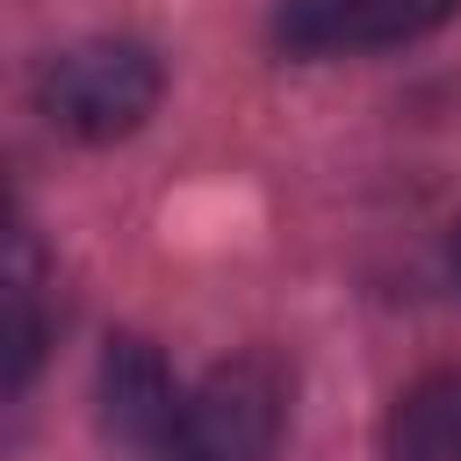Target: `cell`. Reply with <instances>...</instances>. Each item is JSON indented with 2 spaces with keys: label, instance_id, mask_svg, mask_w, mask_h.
Here are the masks:
<instances>
[{
  "label": "cell",
  "instance_id": "6da1fadb",
  "mask_svg": "<svg viewBox=\"0 0 461 461\" xmlns=\"http://www.w3.org/2000/svg\"><path fill=\"white\" fill-rule=\"evenodd\" d=\"M166 94V72L144 43L130 36H94L72 43L58 58H43L36 72V108L50 115V130L79 137V144H115L130 137Z\"/></svg>",
  "mask_w": 461,
  "mask_h": 461
},
{
  "label": "cell",
  "instance_id": "7a4b0ae2",
  "mask_svg": "<svg viewBox=\"0 0 461 461\" xmlns=\"http://www.w3.org/2000/svg\"><path fill=\"white\" fill-rule=\"evenodd\" d=\"M281 418H288L281 367L267 353H238L180 396L173 461H267L281 447Z\"/></svg>",
  "mask_w": 461,
  "mask_h": 461
},
{
  "label": "cell",
  "instance_id": "3957f363",
  "mask_svg": "<svg viewBox=\"0 0 461 461\" xmlns=\"http://www.w3.org/2000/svg\"><path fill=\"white\" fill-rule=\"evenodd\" d=\"M454 14H461V0H281L274 36L295 58H353V50H389V43L432 36Z\"/></svg>",
  "mask_w": 461,
  "mask_h": 461
},
{
  "label": "cell",
  "instance_id": "277c9868",
  "mask_svg": "<svg viewBox=\"0 0 461 461\" xmlns=\"http://www.w3.org/2000/svg\"><path fill=\"white\" fill-rule=\"evenodd\" d=\"M180 382L166 375V360L144 339H115L101 360V418L108 432L137 454V461H173L180 439Z\"/></svg>",
  "mask_w": 461,
  "mask_h": 461
},
{
  "label": "cell",
  "instance_id": "5b68a950",
  "mask_svg": "<svg viewBox=\"0 0 461 461\" xmlns=\"http://www.w3.org/2000/svg\"><path fill=\"white\" fill-rule=\"evenodd\" d=\"M389 461H461V382H425L389 425Z\"/></svg>",
  "mask_w": 461,
  "mask_h": 461
},
{
  "label": "cell",
  "instance_id": "8992f818",
  "mask_svg": "<svg viewBox=\"0 0 461 461\" xmlns=\"http://www.w3.org/2000/svg\"><path fill=\"white\" fill-rule=\"evenodd\" d=\"M454 259H461V238H454Z\"/></svg>",
  "mask_w": 461,
  "mask_h": 461
}]
</instances>
